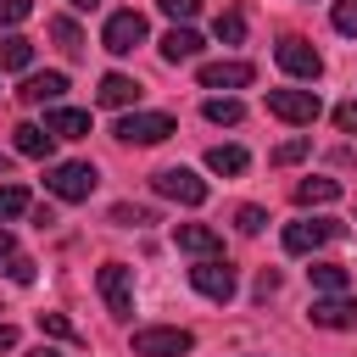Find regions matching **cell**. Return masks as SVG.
Here are the masks:
<instances>
[{
    "label": "cell",
    "mask_w": 357,
    "mask_h": 357,
    "mask_svg": "<svg viewBox=\"0 0 357 357\" xmlns=\"http://www.w3.org/2000/svg\"><path fill=\"white\" fill-rule=\"evenodd\" d=\"M6 167H11V156H6V151H0V173H6Z\"/></svg>",
    "instance_id": "obj_41"
},
{
    "label": "cell",
    "mask_w": 357,
    "mask_h": 357,
    "mask_svg": "<svg viewBox=\"0 0 357 357\" xmlns=\"http://www.w3.org/2000/svg\"><path fill=\"white\" fill-rule=\"evenodd\" d=\"M6 273H11V284H33V262H28V257H17V251L6 257Z\"/></svg>",
    "instance_id": "obj_34"
},
{
    "label": "cell",
    "mask_w": 357,
    "mask_h": 357,
    "mask_svg": "<svg viewBox=\"0 0 357 357\" xmlns=\"http://www.w3.org/2000/svg\"><path fill=\"white\" fill-rule=\"evenodd\" d=\"M0 257H11V234L6 229H0Z\"/></svg>",
    "instance_id": "obj_40"
},
{
    "label": "cell",
    "mask_w": 357,
    "mask_h": 357,
    "mask_svg": "<svg viewBox=\"0 0 357 357\" xmlns=\"http://www.w3.org/2000/svg\"><path fill=\"white\" fill-rule=\"evenodd\" d=\"M28 357H67V351H56V346H33Z\"/></svg>",
    "instance_id": "obj_38"
},
{
    "label": "cell",
    "mask_w": 357,
    "mask_h": 357,
    "mask_svg": "<svg viewBox=\"0 0 357 357\" xmlns=\"http://www.w3.org/2000/svg\"><path fill=\"white\" fill-rule=\"evenodd\" d=\"M234 229H240V234H262V229H268V212H262V206H240V212H234Z\"/></svg>",
    "instance_id": "obj_29"
},
{
    "label": "cell",
    "mask_w": 357,
    "mask_h": 357,
    "mask_svg": "<svg viewBox=\"0 0 357 357\" xmlns=\"http://www.w3.org/2000/svg\"><path fill=\"white\" fill-rule=\"evenodd\" d=\"M17 340H22L17 324H0V351H17Z\"/></svg>",
    "instance_id": "obj_37"
},
{
    "label": "cell",
    "mask_w": 357,
    "mask_h": 357,
    "mask_svg": "<svg viewBox=\"0 0 357 357\" xmlns=\"http://www.w3.org/2000/svg\"><path fill=\"white\" fill-rule=\"evenodd\" d=\"M95 184H100V173H95L89 162H56V167L45 173V190H50L56 201H89Z\"/></svg>",
    "instance_id": "obj_2"
},
{
    "label": "cell",
    "mask_w": 357,
    "mask_h": 357,
    "mask_svg": "<svg viewBox=\"0 0 357 357\" xmlns=\"http://www.w3.org/2000/svg\"><path fill=\"white\" fill-rule=\"evenodd\" d=\"M145 33H151V28H145V17H139V11H112V17H106V28H100V45H106L112 56H128L134 45H145Z\"/></svg>",
    "instance_id": "obj_8"
},
{
    "label": "cell",
    "mask_w": 357,
    "mask_h": 357,
    "mask_svg": "<svg viewBox=\"0 0 357 357\" xmlns=\"http://www.w3.org/2000/svg\"><path fill=\"white\" fill-rule=\"evenodd\" d=\"M307 151H312V139H307V134H296V139H284V145L273 151V167H290V162H301Z\"/></svg>",
    "instance_id": "obj_28"
},
{
    "label": "cell",
    "mask_w": 357,
    "mask_h": 357,
    "mask_svg": "<svg viewBox=\"0 0 357 357\" xmlns=\"http://www.w3.org/2000/svg\"><path fill=\"white\" fill-rule=\"evenodd\" d=\"M329 17H335V28H340V33H351V39H357V0H335V11H329Z\"/></svg>",
    "instance_id": "obj_32"
},
{
    "label": "cell",
    "mask_w": 357,
    "mask_h": 357,
    "mask_svg": "<svg viewBox=\"0 0 357 357\" xmlns=\"http://www.w3.org/2000/svg\"><path fill=\"white\" fill-rule=\"evenodd\" d=\"M112 223H117V229H139V223H156V212H151V206H128V201H123V206H112Z\"/></svg>",
    "instance_id": "obj_27"
},
{
    "label": "cell",
    "mask_w": 357,
    "mask_h": 357,
    "mask_svg": "<svg viewBox=\"0 0 357 357\" xmlns=\"http://www.w3.org/2000/svg\"><path fill=\"white\" fill-rule=\"evenodd\" d=\"M268 112L279 123H290V128H312L324 100H318V89H268Z\"/></svg>",
    "instance_id": "obj_1"
},
{
    "label": "cell",
    "mask_w": 357,
    "mask_h": 357,
    "mask_svg": "<svg viewBox=\"0 0 357 357\" xmlns=\"http://www.w3.org/2000/svg\"><path fill=\"white\" fill-rule=\"evenodd\" d=\"M195 346L190 329L178 324H151V329H134V357H184Z\"/></svg>",
    "instance_id": "obj_4"
},
{
    "label": "cell",
    "mask_w": 357,
    "mask_h": 357,
    "mask_svg": "<svg viewBox=\"0 0 357 357\" xmlns=\"http://www.w3.org/2000/svg\"><path fill=\"white\" fill-rule=\"evenodd\" d=\"M50 39H56L67 56H78V50H84V33H78V22H73V17H50Z\"/></svg>",
    "instance_id": "obj_25"
},
{
    "label": "cell",
    "mask_w": 357,
    "mask_h": 357,
    "mask_svg": "<svg viewBox=\"0 0 357 357\" xmlns=\"http://www.w3.org/2000/svg\"><path fill=\"white\" fill-rule=\"evenodd\" d=\"M11 145H17V156H33V162H45V156L56 151V139H50L39 123H17V128H11Z\"/></svg>",
    "instance_id": "obj_18"
},
{
    "label": "cell",
    "mask_w": 357,
    "mask_h": 357,
    "mask_svg": "<svg viewBox=\"0 0 357 357\" xmlns=\"http://www.w3.org/2000/svg\"><path fill=\"white\" fill-rule=\"evenodd\" d=\"M173 245L201 262V257H218V251H223V234H218L212 223H173Z\"/></svg>",
    "instance_id": "obj_11"
},
{
    "label": "cell",
    "mask_w": 357,
    "mask_h": 357,
    "mask_svg": "<svg viewBox=\"0 0 357 357\" xmlns=\"http://www.w3.org/2000/svg\"><path fill=\"white\" fill-rule=\"evenodd\" d=\"M67 6H73V11H95L100 0H67Z\"/></svg>",
    "instance_id": "obj_39"
},
{
    "label": "cell",
    "mask_w": 357,
    "mask_h": 357,
    "mask_svg": "<svg viewBox=\"0 0 357 357\" xmlns=\"http://www.w3.org/2000/svg\"><path fill=\"white\" fill-rule=\"evenodd\" d=\"M95 284H100V301H106L112 318H134V268L106 262V268L95 273Z\"/></svg>",
    "instance_id": "obj_7"
},
{
    "label": "cell",
    "mask_w": 357,
    "mask_h": 357,
    "mask_svg": "<svg viewBox=\"0 0 357 357\" xmlns=\"http://www.w3.org/2000/svg\"><path fill=\"white\" fill-rule=\"evenodd\" d=\"M335 128L340 134H357V100H340L335 106Z\"/></svg>",
    "instance_id": "obj_35"
},
{
    "label": "cell",
    "mask_w": 357,
    "mask_h": 357,
    "mask_svg": "<svg viewBox=\"0 0 357 357\" xmlns=\"http://www.w3.org/2000/svg\"><path fill=\"white\" fill-rule=\"evenodd\" d=\"M33 201H28V190L22 184H0V223H11V218H22Z\"/></svg>",
    "instance_id": "obj_26"
},
{
    "label": "cell",
    "mask_w": 357,
    "mask_h": 357,
    "mask_svg": "<svg viewBox=\"0 0 357 357\" xmlns=\"http://www.w3.org/2000/svg\"><path fill=\"white\" fill-rule=\"evenodd\" d=\"M206 167L234 178V173H245V167H251V156H245V145H212V151H206Z\"/></svg>",
    "instance_id": "obj_20"
},
{
    "label": "cell",
    "mask_w": 357,
    "mask_h": 357,
    "mask_svg": "<svg viewBox=\"0 0 357 357\" xmlns=\"http://www.w3.org/2000/svg\"><path fill=\"white\" fill-rule=\"evenodd\" d=\"M112 134H117L123 145H162L167 134H178V123H173L167 112H128Z\"/></svg>",
    "instance_id": "obj_5"
},
{
    "label": "cell",
    "mask_w": 357,
    "mask_h": 357,
    "mask_svg": "<svg viewBox=\"0 0 357 357\" xmlns=\"http://www.w3.org/2000/svg\"><path fill=\"white\" fill-rule=\"evenodd\" d=\"M45 134H50V139H84V134H89V112H78V106H56V112L45 117Z\"/></svg>",
    "instance_id": "obj_17"
},
{
    "label": "cell",
    "mask_w": 357,
    "mask_h": 357,
    "mask_svg": "<svg viewBox=\"0 0 357 357\" xmlns=\"http://www.w3.org/2000/svg\"><path fill=\"white\" fill-rule=\"evenodd\" d=\"M307 318L318 329H357V296H318Z\"/></svg>",
    "instance_id": "obj_12"
},
{
    "label": "cell",
    "mask_w": 357,
    "mask_h": 357,
    "mask_svg": "<svg viewBox=\"0 0 357 357\" xmlns=\"http://www.w3.org/2000/svg\"><path fill=\"white\" fill-rule=\"evenodd\" d=\"M61 95H67V73H28V78H22V89H17V100H22V106H45V100L56 106Z\"/></svg>",
    "instance_id": "obj_14"
},
{
    "label": "cell",
    "mask_w": 357,
    "mask_h": 357,
    "mask_svg": "<svg viewBox=\"0 0 357 357\" xmlns=\"http://www.w3.org/2000/svg\"><path fill=\"white\" fill-rule=\"evenodd\" d=\"M28 11H33V0H0V28H17V22H28Z\"/></svg>",
    "instance_id": "obj_31"
},
{
    "label": "cell",
    "mask_w": 357,
    "mask_h": 357,
    "mask_svg": "<svg viewBox=\"0 0 357 357\" xmlns=\"http://www.w3.org/2000/svg\"><path fill=\"white\" fill-rule=\"evenodd\" d=\"M257 78L251 61H206L201 67V89H245Z\"/></svg>",
    "instance_id": "obj_13"
},
{
    "label": "cell",
    "mask_w": 357,
    "mask_h": 357,
    "mask_svg": "<svg viewBox=\"0 0 357 357\" xmlns=\"http://www.w3.org/2000/svg\"><path fill=\"white\" fill-rule=\"evenodd\" d=\"M28 61H33V45H28L22 33H6V39H0V73H22Z\"/></svg>",
    "instance_id": "obj_23"
},
{
    "label": "cell",
    "mask_w": 357,
    "mask_h": 357,
    "mask_svg": "<svg viewBox=\"0 0 357 357\" xmlns=\"http://www.w3.org/2000/svg\"><path fill=\"white\" fill-rule=\"evenodd\" d=\"M201 112H206V123H218V128H234V123L245 117V106H240L234 95H206V106H201Z\"/></svg>",
    "instance_id": "obj_22"
},
{
    "label": "cell",
    "mask_w": 357,
    "mask_h": 357,
    "mask_svg": "<svg viewBox=\"0 0 357 357\" xmlns=\"http://www.w3.org/2000/svg\"><path fill=\"white\" fill-rule=\"evenodd\" d=\"M190 284H195L206 301H234V296H240V273H234L223 257H201V262L190 268Z\"/></svg>",
    "instance_id": "obj_3"
},
{
    "label": "cell",
    "mask_w": 357,
    "mask_h": 357,
    "mask_svg": "<svg viewBox=\"0 0 357 357\" xmlns=\"http://www.w3.org/2000/svg\"><path fill=\"white\" fill-rule=\"evenodd\" d=\"M151 184H156V195H167L178 206H201L206 201V178H195L190 167H162V173H151Z\"/></svg>",
    "instance_id": "obj_9"
},
{
    "label": "cell",
    "mask_w": 357,
    "mask_h": 357,
    "mask_svg": "<svg viewBox=\"0 0 357 357\" xmlns=\"http://www.w3.org/2000/svg\"><path fill=\"white\" fill-rule=\"evenodd\" d=\"M346 229L335 223V218H296V223H284V251L290 257H307V251H318V245H329V240H340Z\"/></svg>",
    "instance_id": "obj_6"
},
{
    "label": "cell",
    "mask_w": 357,
    "mask_h": 357,
    "mask_svg": "<svg viewBox=\"0 0 357 357\" xmlns=\"http://www.w3.org/2000/svg\"><path fill=\"white\" fill-rule=\"evenodd\" d=\"M156 6H162V11H167V17L178 22V28H184V22H190V17L201 11V0H156Z\"/></svg>",
    "instance_id": "obj_33"
},
{
    "label": "cell",
    "mask_w": 357,
    "mask_h": 357,
    "mask_svg": "<svg viewBox=\"0 0 357 357\" xmlns=\"http://www.w3.org/2000/svg\"><path fill=\"white\" fill-rule=\"evenodd\" d=\"M95 100H100V106H112V112H123V106H134V100H139V84H134L128 73H106V78H100V89H95Z\"/></svg>",
    "instance_id": "obj_16"
},
{
    "label": "cell",
    "mask_w": 357,
    "mask_h": 357,
    "mask_svg": "<svg viewBox=\"0 0 357 357\" xmlns=\"http://www.w3.org/2000/svg\"><path fill=\"white\" fill-rule=\"evenodd\" d=\"M340 201V178H301L296 184V206H329Z\"/></svg>",
    "instance_id": "obj_19"
},
{
    "label": "cell",
    "mask_w": 357,
    "mask_h": 357,
    "mask_svg": "<svg viewBox=\"0 0 357 357\" xmlns=\"http://www.w3.org/2000/svg\"><path fill=\"white\" fill-rule=\"evenodd\" d=\"M39 329H45L50 340H78V329H73L61 312H39Z\"/></svg>",
    "instance_id": "obj_30"
},
{
    "label": "cell",
    "mask_w": 357,
    "mask_h": 357,
    "mask_svg": "<svg viewBox=\"0 0 357 357\" xmlns=\"http://www.w3.org/2000/svg\"><path fill=\"white\" fill-rule=\"evenodd\" d=\"M307 273H312V290H324V296H346V284H351V273L340 262H312Z\"/></svg>",
    "instance_id": "obj_21"
},
{
    "label": "cell",
    "mask_w": 357,
    "mask_h": 357,
    "mask_svg": "<svg viewBox=\"0 0 357 357\" xmlns=\"http://www.w3.org/2000/svg\"><path fill=\"white\" fill-rule=\"evenodd\" d=\"M212 33H218L223 45H240V39H245V11H240V6H229V11H218V22H212Z\"/></svg>",
    "instance_id": "obj_24"
},
{
    "label": "cell",
    "mask_w": 357,
    "mask_h": 357,
    "mask_svg": "<svg viewBox=\"0 0 357 357\" xmlns=\"http://www.w3.org/2000/svg\"><path fill=\"white\" fill-rule=\"evenodd\" d=\"M273 56H279V67H284L290 78H307V84H312V78L324 73V56H318L307 39H296V33H290V39H279V50H273Z\"/></svg>",
    "instance_id": "obj_10"
},
{
    "label": "cell",
    "mask_w": 357,
    "mask_h": 357,
    "mask_svg": "<svg viewBox=\"0 0 357 357\" xmlns=\"http://www.w3.org/2000/svg\"><path fill=\"white\" fill-rule=\"evenodd\" d=\"M156 50H162V61H173V67H178V61H195V56H201V33L173 22V28L162 33V45H156Z\"/></svg>",
    "instance_id": "obj_15"
},
{
    "label": "cell",
    "mask_w": 357,
    "mask_h": 357,
    "mask_svg": "<svg viewBox=\"0 0 357 357\" xmlns=\"http://www.w3.org/2000/svg\"><path fill=\"white\" fill-rule=\"evenodd\" d=\"M273 290H279V273H273V268H262V273H257V296H262V301H268V296H273Z\"/></svg>",
    "instance_id": "obj_36"
}]
</instances>
